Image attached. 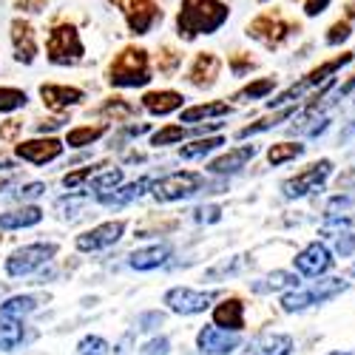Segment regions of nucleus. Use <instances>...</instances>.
<instances>
[{"label": "nucleus", "mask_w": 355, "mask_h": 355, "mask_svg": "<svg viewBox=\"0 0 355 355\" xmlns=\"http://www.w3.org/2000/svg\"><path fill=\"white\" fill-rule=\"evenodd\" d=\"M230 9L222 0H182L176 15V35L182 40H196L202 35H214L227 23Z\"/></svg>", "instance_id": "nucleus-1"}, {"label": "nucleus", "mask_w": 355, "mask_h": 355, "mask_svg": "<svg viewBox=\"0 0 355 355\" xmlns=\"http://www.w3.org/2000/svg\"><path fill=\"white\" fill-rule=\"evenodd\" d=\"M108 83L114 88H139L151 83V60L145 49H123L108 66Z\"/></svg>", "instance_id": "nucleus-2"}, {"label": "nucleus", "mask_w": 355, "mask_h": 355, "mask_svg": "<svg viewBox=\"0 0 355 355\" xmlns=\"http://www.w3.org/2000/svg\"><path fill=\"white\" fill-rule=\"evenodd\" d=\"M349 284L344 279H321V282H313L310 287L304 290H287L284 293V299H282V310L284 313H302L307 307H315V304H324V302H330L336 299V295H341Z\"/></svg>", "instance_id": "nucleus-3"}, {"label": "nucleus", "mask_w": 355, "mask_h": 355, "mask_svg": "<svg viewBox=\"0 0 355 355\" xmlns=\"http://www.w3.org/2000/svg\"><path fill=\"white\" fill-rule=\"evenodd\" d=\"M46 54H49V63H54V66H74V63H80L83 54H85L80 32L71 23H57L49 32Z\"/></svg>", "instance_id": "nucleus-4"}, {"label": "nucleus", "mask_w": 355, "mask_h": 355, "mask_svg": "<svg viewBox=\"0 0 355 355\" xmlns=\"http://www.w3.org/2000/svg\"><path fill=\"white\" fill-rule=\"evenodd\" d=\"M57 256V245L54 242H35V245H23L15 253H9L6 259V273L12 279H23L32 276L37 268H43L46 261H51Z\"/></svg>", "instance_id": "nucleus-5"}, {"label": "nucleus", "mask_w": 355, "mask_h": 355, "mask_svg": "<svg viewBox=\"0 0 355 355\" xmlns=\"http://www.w3.org/2000/svg\"><path fill=\"white\" fill-rule=\"evenodd\" d=\"M349 60H352V54H341V57H336V60L321 63V66L313 69L304 80H299V83H293L290 88H284V92H282L276 100L268 103V108H282V105H287V103H293V100H299L304 92H310V88H315V85H321V83H327V80H330L338 69H344Z\"/></svg>", "instance_id": "nucleus-6"}, {"label": "nucleus", "mask_w": 355, "mask_h": 355, "mask_svg": "<svg viewBox=\"0 0 355 355\" xmlns=\"http://www.w3.org/2000/svg\"><path fill=\"white\" fill-rule=\"evenodd\" d=\"M205 185V176L196 173V171H176V173H168L165 180L154 182V199L157 202H180V199H191L202 191Z\"/></svg>", "instance_id": "nucleus-7"}, {"label": "nucleus", "mask_w": 355, "mask_h": 355, "mask_svg": "<svg viewBox=\"0 0 355 355\" xmlns=\"http://www.w3.org/2000/svg\"><path fill=\"white\" fill-rule=\"evenodd\" d=\"M330 173H333V162H330V159H318V162L307 165L304 171H299L295 176H290V180L282 185V191H284L287 199L310 196V193H315L324 182L330 180Z\"/></svg>", "instance_id": "nucleus-8"}, {"label": "nucleus", "mask_w": 355, "mask_h": 355, "mask_svg": "<svg viewBox=\"0 0 355 355\" xmlns=\"http://www.w3.org/2000/svg\"><path fill=\"white\" fill-rule=\"evenodd\" d=\"M219 293H199V290H191V287H171L165 293V304L171 313H180V315H196V313H205L211 307V302L216 299Z\"/></svg>", "instance_id": "nucleus-9"}, {"label": "nucleus", "mask_w": 355, "mask_h": 355, "mask_svg": "<svg viewBox=\"0 0 355 355\" xmlns=\"http://www.w3.org/2000/svg\"><path fill=\"white\" fill-rule=\"evenodd\" d=\"M123 233H125V222L123 219H116V222H103L92 230H85L77 236V250L83 253H97V250H105L111 245H116L123 239Z\"/></svg>", "instance_id": "nucleus-10"}, {"label": "nucleus", "mask_w": 355, "mask_h": 355, "mask_svg": "<svg viewBox=\"0 0 355 355\" xmlns=\"http://www.w3.org/2000/svg\"><path fill=\"white\" fill-rule=\"evenodd\" d=\"M239 344H242V333L222 330L216 324H208V327L196 333V347L202 355H230Z\"/></svg>", "instance_id": "nucleus-11"}, {"label": "nucleus", "mask_w": 355, "mask_h": 355, "mask_svg": "<svg viewBox=\"0 0 355 355\" xmlns=\"http://www.w3.org/2000/svg\"><path fill=\"white\" fill-rule=\"evenodd\" d=\"M293 264H295V270H299L302 276L318 279V276H324L327 270H333L336 259H333V253H330V248H327V245H321V242H310L299 256L293 259Z\"/></svg>", "instance_id": "nucleus-12"}, {"label": "nucleus", "mask_w": 355, "mask_h": 355, "mask_svg": "<svg viewBox=\"0 0 355 355\" xmlns=\"http://www.w3.org/2000/svg\"><path fill=\"white\" fill-rule=\"evenodd\" d=\"M248 35L273 49V46H282V43L293 35V26H290L282 15H261V17H256V20L248 26Z\"/></svg>", "instance_id": "nucleus-13"}, {"label": "nucleus", "mask_w": 355, "mask_h": 355, "mask_svg": "<svg viewBox=\"0 0 355 355\" xmlns=\"http://www.w3.org/2000/svg\"><path fill=\"white\" fill-rule=\"evenodd\" d=\"M66 142L54 139V137H37V139H28V142H20L15 148V154L23 159V162H32V165H46V162H54L57 157L63 154Z\"/></svg>", "instance_id": "nucleus-14"}, {"label": "nucleus", "mask_w": 355, "mask_h": 355, "mask_svg": "<svg viewBox=\"0 0 355 355\" xmlns=\"http://www.w3.org/2000/svg\"><path fill=\"white\" fill-rule=\"evenodd\" d=\"M162 20V9L154 3V0H131V6L125 9V23L128 32L142 37Z\"/></svg>", "instance_id": "nucleus-15"}, {"label": "nucleus", "mask_w": 355, "mask_h": 355, "mask_svg": "<svg viewBox=\"0 0 355 355\" xmlns=\"http://www.w3.org/2000/svg\"><path fill=\"white\" fill-rule=\"evenodd\" d=\"M12 49H15V60L23 66H32L37 57V37L32 23L26 20H12Z\"/></svg>", "instance_id": "nucleus-16"}, {"label": "nucleus", "mask_w": 355, "mask_h": 355, "mask_svg": "<svg viewBox=\"0 0 355 355\" xmlns=\"http://www.w3.org/2000/svg\"><path fill=\"white\" fill-rule=\"evenodd\" d=\"M256 154H259L256 145H239V148H233V151H227V154L211 159V162H208V173H216V176L236 173V171H242Z\"/></svg>", "instance_id": "nucleus-17"}, {"label": "nucleus", "mask_w": 355, "mask_h": 355, "mask_svg": "<svg viewBox=\"0 0 355 355\" xmlns=\"http://www.w3.org/2000/svg\"><path fill=\"white\" fill-rule=\"evenodd\" d=\"M40 97L43 103L51 108V111H66V108H74L83 103V92L74 85H54V83H46L40 85Z\"/></svg>", "instance_id": "nucleus-18"}, {"label": "nucleus", "mask_w": 355, "mask_h": 355, "mask_svg": "<svg viewBox=\"0 0 355 355\" xmlns=\"http://www.w3.org/2000/svg\"><path fill=\"white\" fill-rule=\"evenodd\" d=\"M214 324H216V327H222V330L242 333L245 330V304H242V299L230 295V299L219 302L214 307Z\"/></svg>", "instance_id": "nucleus-19"}, {"label": "nucleus", "mask_w": 355, "mask_h": 355, "mask_svg": "<svg viewBox=\"0 0 355 355\" xmlns=\"http://www.w3.org/2000/svg\"><path fill=\"white\" fill-rule=\"evenodd\" d=\"M290 352H293V336L287 333H261L245 349V355H290Z\"/></svg>", "instance_id": "nucleus-20"}, {"label": "nucleus", "mask_w": 355, "mask_h": 355, "mask_svg": "<svg viewBox=\"0 0 355 355\" xmlns=\"http://www.w3.org/2000/svg\"><path fill=\"white\" fill-rule=\"evenodd\" d=\"M148 188H154V180H151V176H142V180H137V182H131V185H123V188L116 185L114 193H111V191L100 193L97 199H100V205H105V208H123V205L139 199Z\"/></svg>", "instance_id": "nucleus-21"}, {"label": "nucleus", "mask_w": 355, "mask_h": 355, "mask_svg": "<svg viewBox=\"0 0 355 355\" xmlns=\"http://www.w3.org/2000/svg\"><path fill=\"white\" fill-rule=\"evenodd\" d=\"M171 253H173V248H171L168 242H162V245H151V248L134 250V253L128 256V264H131L134 270H139V273H145V270H157V268H162V264L171 259Z\"/></svg>", "instance_id": "nucleus-22"}, {"label": "nucleus", "mask_w": 355, "mask_h": 355, "mask_svg": "<svg viewBox=\"0 0 355 355\" xmlns=\"http://www.w3.org/2000/svg\"><path fill=\"white\" fill-rule=\"evenodd\" d=\"M182 105H185V97L180 92H171V88H165V92H148L142 97V108L154 116H168L173 111H180Z\"/></svg>", "instance_id": "nucleus-23"}, {"label": "nucleus", "mask_w": 355, "mask_h": 355, "mask_svg": "<svg viewBox=\"0 0 355 355\" xmlns=\"http://www.w3.org/2000/svg\"><path fill=\"white\" fill-rule=\"evenodd\" d=\"M219 69H222V63H219L216 54H199L193 60V66L188 69V80L196 88H211L219 77Z\"/></svg>", "instance_id": "nucleus-24"}, {"label": "nucleus", "mask_w": 355, "mask_h": 355, "mask_svg": "<svg viewBox=\"0 0 355 355\" xmlns=\"http://www.w3.org/2000/svg\"><path fill=\"white\" fill-rule=\"evenodd\" d=\"M43 219V211L37 205H23L17 211H9V214H0V227L3 230H20V227H35L40 225Z\"/></svg>", "instance_id": "nucleus-25"}, {"label": "nucleus", "mask_w": 355, "mask_h": 355, "mask_svg": "<svg viewBox=\"0 0 355 355\" xmlns=\"http://www.w3.org/2000/svg\"><path fill=\"white\" fill-rule=\"evenodd\" d=\"M40 295H12V299H6L3 304H0V315H6V318H26V315H32L37 307H40Z\"/></svg>", "instance_id": "nucleus-26"}, {"label": "nucleus", "mask_w": 355, "mask_h": 355, "mask_svg": "<svg viewBox=\"0 0 355 355\" xmlns=\"http://www.w3.org/2000/svg\"><path fill=\"white\" fill-rule=\"evenodd\" d=\"M26 330H23V321L20 318H6L0 315V352H12L23 344Z\"/></svg>", "instance_id": "nucleus-27"}, {"label": "nucleus", "mask_w": 355, "mask_h": 355, "mask_svg": "<svg viewBox=\"0 0 355 355\" xmlns=\"http://www.w3.org/2000/svg\"><path fill=\"white\" fill-rule=\"evenodd\" d=\"M304 151H307V148L302 142H276V145H270V151H268V162L273 168H279L284 162H293V159L304 157Z\"/></svg>", "instance_id": "nucleus-28"}, {"label": "nucleus", "mask_w": 355, "mask_h": 355, "mask_svg": "<svg viewBox=\"0 0 355 355\" xmlns=\"http://www.w3.org/2000/svg\"><path fill=\"white\" fill-rule=\"evenodd\" d=\"M230 111L233 108L227 103H202L182 111V123H199V120H208V116H227Z\"/></svg>", "instance_id": "nucleus-29"}, {"label": "nucleus", "mask_w": 355, "mask_h": 355, "mask_svg": "<svg viewBox=\"0 0 355 355\" xmlns=\"http://www.w3.org/2000/svg\"><path fill=\"white\" fill-rule=\"evenodd\" d=\"M302 282H299V276L295 273H290V270H276V273H270L268 279H264V284H253V290L256 293H279V290H295Z\"/></svg>", "instance_id": "nucleus-30"}, {"label": "nucleus", "mask_w": 355, "mask_h": 355, "mask_svg": "<svg viewBox=\"0 0 355 355\" xmlns=\"http://www.w3.org/2000/svg\"><path fill=\"white\" fill-rule=\"evenodd\" d=\"M276 88V77H261V80H253L250 85H245L242 92H236L233 100L236 103H250V100H264L270 92Z\"/></svg>", "instance_id": "nucleus-31"}, {"label": "nucleus", "mask_w": 355, "mask_h": 355, "mask_svg": "<svg viewBox=\"0 0 355 355\" xmlns=\"http://www.w3.org/2000/svg\"><path fill=\"white\" fill-rule=\"evenodd\" d=\"M108 131V125H80V128H71L66 134V145L69 148H85V145H94L103 134Z\"/></svg>", "instance_id": "nucleus-32"}, {"label": "nucleus", "mask_w": 355, "mask_h": 355, "mask_svg": "<svg viewBox=\"0 0 355 355\" xmlns=\"http://www.w3.org/2000/svg\"><path fill=\"white\" fill-rule=\"evenodd\" d=\"M222 145H225V137H205V139H196L191 145H182L180 148V157L182 159H199V157L216 151V148H222Z\"/></svg>", "instance_id": "nucleus-33"}, {"label": "nucleus", "mask_w": 355, "mask_h": 355, "mask_svg": "<svg viewBox=\"0 0 355 355\" xmlns=\"http://www.w3.org/2000/svg\"><path fill=\"white\" fill-rule=\"evenodd\" d=\"M123 182V168H111L105 173H94L92 180H88V191H97V193H105V191H114L116 185Z\"/></svg>", "instance_id": "nucleus-34"}, {"label": "nucleus", "mask_w": 355, "mask_h": 355, "mask_svg": "<svg viewBox=\"0 0 355 355\" xmlns=\"http://www.w3.org/2000/svg\"><path fill=\"white\" fill-rule=\"evenodd\" d=\"M293 114H295V108H284V111H279V114L268 116V120H259V123H253V125L242 128V131H239V139L256 137V134H261V131H270V128H276V125H279L282 120H287V116H293Z\"/></svg>", "instance_id": "nucleus-35"}, {"label": "nucleus", "mask_w": 355, "mask_h": 355, "mask_svg": "<svg viewBox=\"0 0 355 355\" xmlns=\"http://www.w3.org/2000/svg\"><path fill=\"white\" fill-rule=\"evenodd\" d=\"M28 103L26 92L20 88H9V85H0V114H12L17 108H23Z\"/></svg>", "instance_id": "nucleus-36"}, {"label": "nucleus", "mask_w": 355, "mask_h": 355, "mask_svg": "<svg viewBox=\"0 0 355 355\" xmlns=\"http://www.w3.org/2000/svg\"><path fill=\"white\" fill-rule=\"evenodd\" d=\"M185 137H188V128H182V125H165V128H159L151 137V145L154 148H162V145H171V142H180Z\"/></svg>", "instance_id": "nucleus-37"}, {"label": "nucleus", "mask_w": 355, "mask_h": 355, "mask_svg": "<svg viewBox=\"0 0 355 355\" xmlns=\"http://www.w3.org/2000/svg\"><path fill=\"white\" fill-rule=\"evenodd\" d=\"M108 341L103 336H85L80 344H77V352L80 355H108Z\"/></svg>", "instance_id": "nucleus-38"}, {"label": "nucleus", "mask_w": 355, "mask_h": 355, "mask_svg": "<svg viewBox=\"0 0 355 355\" xmlns=\"http://www.w3.org/2000/svg\"><path fill=\"white\" fill-rule=\"evenodd\" d=\"M100 168H103V162H97V165H88V168H80V171H71V173H66V176H63V185H66L69 191H74L77 185H83V182L92 180V176H94Z\"/></svg>", "instance_id": "nucleus-39"}, {"label": "nucleus", "mask_w": 355, "mask_h": 355, "mask_svg": "<svg viewBox=\"0 0 355 355\" xmlns=\"http://www.w3.org/2000/svg\"><path fill=\"white\" fill-rule=\"evenodd\" d=\"M137 108L134 105H128L125 100H120V97H114V100H108L105 105H103V114H111L114 116V120H116V116H131Z\"/></svg>", "instance_id": "nucleus-40"}, {"label": "nucleus", "mask_w": 355, "mask_h": 355, "mask_svg": "<svg viewBox=\"0 0 355 355\" xmlns=\"http://www.w3.org/2000/svg\"><path fill=\"white\" fill-rule=\"evenodd\" d=\"M336 253L338 256H352L355 253V233L352 230H344L336 236Z\"/></svg>", "instance_id": "nucleus-41"}, {"label": "nucleus", "mask_w": 355, "mask_h": 355, "mask_svg": "<svg viewBox=\"0 0 355 355\" xmlns=\"http://www.w3.org/2000/svg\"><path fill=\"white\" fill-rule=\"evenodd\" d=\"M171 352V341L162 336V338H151L148 344H142L139 355H168Z\"/></svg>", "instance_id": "nucleus-42"}, {"label": "nucleus", "mask_w": 355, "mask_h": 355, "mask_svg": "<svg viewBox=\"0 0 355 355\" xmlns=\"http://www.w3.org/2000/svg\"><path fill=\"white\" fill-rule=\"evenodd\" d=\"M349 35H352L349 23H347V20H344V23L338 20V23H333V28H330V35H327V43H330V46H338V43H344V40H347Z\"/></svg>", "instance_id": "nucleus-43"}, {"label": "nucleus", "mask_w": 355, "mask_h": 355, "mask_svg": "<svg viewBox=\"0 0 355 355\" xmlns=\"http://www.w3.org/2000/svg\"><path fill=\"white\" fill-rule=\"evenodd\" d=\"M162 321H165V315H162L159 310H154V313H142V315H139V321H137V324H139L137 330H157Z\"/></svg>", "instance_id": "nucleus-44"}, {"label": "nucleus", "mask_w": 355, "mask_h": 355, "mask_svg": "<svg viewBox=\"0 0 355 355\" xmlns=\"http://www.w3.org/2000/svg\"><path fill=\"white\" fill-rule=\"evenodd\" d=\"M162 60H159V71H165V74H171L176 66H180V54H176L173 49H162Z\"/></svg>", "instance_id": "nucleus-45"}, {"label": "nucleus", "mask_w": 355, "mask_h": 355, "mask_svg": "<svg viewBox=\"0 0 355 355\" xmlns=\"http://www.w3.org/2000/svg\"><path fill=\"white\" fill-rule=\"evenodd\" d=\"M333 0H304V15L307 17H318L321 12H327V6Z\"/></svg>", "instance_id": "nucleus-46"}, {"label": "nucleus", "mask_w": 355, "mask_h": 355, "mask_svg": "<svg viewBox=\"0 0 355 355\" xmlns=\"http://www.w3.org/2000/svg\"><path fill=\"white\" fill-rule=\"evenodd\" d=\"M43 191H46V185H43V182H28V185H23V188L17 191V196L26 202V199H37Z\"/></svg>", "instance_id": "nucleus-47"}, {"label": "nucleus", "mask_w": 355, "mask_h": 355, "mask_svg": "<svg viewBox=\"0 0 355 355\" xmlns=\"http://www.w3.org/2000/svg\"><path fill=\"white\" fill-rule=\"evenodd\" d=\"M219 216H222V211L216 208V205H208V208H199L196 211V219L199 222H216Z\"/></svg>", "instance_id": "nucleus-48"}, {"label": "nucleus", "mask_w": 355, "mask_h": 355, "mask_svg": "<svg viewBox=\"0 0 355 355\" xmlns=\"http://www.w3.org/2000/svg\"><path fill=\"white\" fill-rule=\"evenodd\" d=\"M15 6L23 9V12H43L46 0H15Z\"/></svg>", "instance_id": "nucleus-49"}, {"label": "nucleus", "mask_w": 355, "mask_h": 355, "mask_svg": "<svg viewBox=\"0 0 355 355\" xmlns=\"http://www.w3.org/2000/svg\"><path fill=\"white\" fill-rule=\"evenodd\" d=\"M15 131H17V123H9V125H6L3 131H0V137H12Z\"/></svg>", "instance_id": "nucleus-50"}, {"label": "nucleus", "mask_w": 355, "mask_h": 355, "mask_svg": "<svg viewBox=\"0 0 355 355\" xmlns=\"http://www.w3.org/2000/svg\"><path fill=\"white\" fill-rule=\"evenodd\" d=\"M111 3H114L116 9H123V12H125V9L131 6V0H111Z\"/></svg>", "instance_id": "nucleus-51"}, {"label": "nucleus", "mask_w": 355, "mask_h": 355, "mask_svg": "<svg viewBox=\"0 0 355 355\" xmlns=\"http://www.w3.org/2000/svg\"><path fill=\"white\" fill-rule=\"evenodd\" d=\"M12 185V176H3V180H0V191H6Z\"/></svg>", "instance_id": "nucleus-52"}, {"label": "nucleus", "mask_w": 355, "mask_h": 355, "mask_svg": "<svg viewBox=\"0 0 355 355\" xmlns=\"http://www.w3.org/2000/svg\"><path fill=\"white\" fill-rule=\"evenodd\" d=\"M349 17H355V0H352V3H349V12H347Z\"/></svg>", "instance_id": "nucleus-53"}, {"label": "nucleus", "mask_w": 355, "mask_h": 355, "mask_svg": "<svg viewBox=\"0 0 355 355\" xmlns=\"http://www.w3.org/2000/svg\"><path fill=\"white\" fill-rule=\"evenodd\" d=\"M330 355H352V352H330Z\"/></svg>", "instance_id": "nucleus-54"}, {"label": "nucleus", "mask_w": 355, "mask_h": 355, "mask_svg": "<svg viewBox=\"0 0 355 355\" xmlns=\"http://www.w3.org/2000/svg\"><path fill=\"white\" fill-rule=\"evenodd\" d=\"M349 276H355V264H352V268H349Z\"/></svg>", "instance_id": "nucleus-55"}]
</instances>
